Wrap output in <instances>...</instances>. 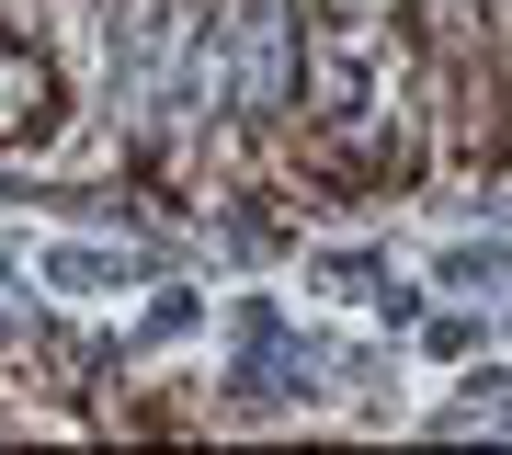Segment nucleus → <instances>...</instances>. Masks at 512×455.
<instances>
[{
  "mask_svg": "<svg viewBox=\"0 0 512 455\" xmlns=\"http://www.w3.org/2000/svg\"><path fill=\"white\" fill-rule=\"evenodd\" d=\"M69 126V91H57V57L46 46H23V35H0V148H35Z\"/></svg>",
  "mask_w": 512,
  "mask_h": 455,
  "instance_id": "obj_1",
  "label": "nucleus"
}]
</instances>
